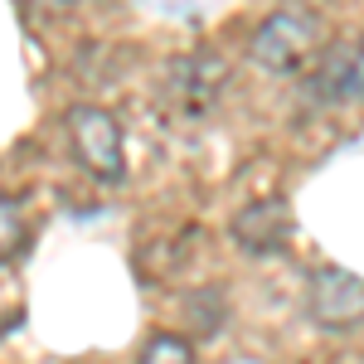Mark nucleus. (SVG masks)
Listing matches in <instances>:
<instances>
[{
  "label": "nucleus",
  "instance_id": "1",
  "mask_svg": "<svg viewBox=\"0 0 364 364\" xmlns=\"http://www.w3.org/2000/svg\"><path fill=\"white\" fill-rule=\"evenodd\" d=\"M321 44H326V20L311 5H277L262 25L252 29L248 49L257 58V68H267L272 78H291V73L311 68Z\"/></svg>",
  "mask_w": 364,
  "mask_h": 364
},
{
  "label": "nucleus",
  "instance_id": "2",
  "mask_svg": "<svg viewBox=\"0 0 364 364\" xmlns=\"http://www.w3.org/2000/svg\"><path fill=\"white\" fill-rule=\"evenodd\" d=\"M63 132H68V146L78 156V166L102 180V185H122L127 180V151H122V127L107 107H92V102H78L73 112L63 117Z\"/></svg>",
  "mask_w": 364,
  "mask_h": 364
},
{
  "label": "nucleus",
  "instance_id": "3",
  "mask_svg": "<svg viewBox=\"0 0 364 364\" xmlns=\"http://www.w3.org/2000/svg\"><path fill=\"white\" fill-rule=\"evenodd\" d=\"M228 83V63L209 49H195V54H180L166 73V107L175 117H204L219 92Z\"/></svg>",
  "mask_w": 364,
  "mask_h": 364
},
{
  "label": "nucleus",
  "instance_id": "4",
  "mask_svg": "<svg viewBox=\"0 0 364 364\" xmlns=\"http://www.w3.org/2000/svg\"><path fill=\"white\" fill-rule=\"evenodd\" d=\"M306 316L321 331H355L364 326V282L336 262H321L306 282Z\"/></svg>",
  "mask_w": 364,
  "mask_h": 364
},
{
  "label": "nucleus",
  "instance_id": "5",
  "mask_svg": "<svg viewBox=\"0 0 364 364\" xmlns=\"http://www.w3.org/2000/svg\"><path fill=\"white\" fill-rule=\"evenodd\" d=\"M291 233H296V224H291V209L282 199H257L233 219V243L243 252H252V257L282 252L291 243Z\"/></svg>",
  "mask_w": 364,
  "mask_h": 364
},
{
  "label": "nucleus",
  "instance_id": "6",
  "mask_svg": "<svg viewBox=\"0 0 364 364\" xmlns=\"http://www.w3.org/2000/svg\"><path fill=\"white\" fill-rule=\"evenodd\" d=\"M350 73H355V49H331L316 68H306V97L316 107H340L350 102Z\"/></svg>",
  "mask_w": 364,
  "mask_h": 364
},
{
  "label": "nucleus",
  "instance_id": "7",
  "mask_svg": "<svg viewBox=\"0 0 364 364\" xmlns=\"http://www.w3.org/2000/svg\"><path fill=\"white\" fill-rule=\"evenodd\" d=\"M25 248H29V219H25V209H20L15 199L0 195V267H5V262H15Z\"/></svg>",
  "mask_w": 364,
  "mask_h": 364
},
{
  "label": "nucleus",
  "instance_id": "8",
  "mask_svg": "<svg viewBox=\"0 0 364 364\" xmlns=\"http://www.w3.org/2000/svg\"><path fill=\"white\" fill-rule=\"evenodd\" d=\"M136 364H199V360H195V345H190L185 336L161 331V336L146 340V350L136 355Z\"/></svg>",
  "mask_w": 364,
  "mask_h": 364
},
{
  "label": "nucleus",
  "instance_id": "9",
  "mask_svg": "<svg viewBox=\"0 0 364 364\" xmlns=\"http://www.w3.org/2000/svg\"><path fill=\"white\" fill-rule=\"evenodd\" d=\"M350 97H355V102H364V39H360V49H355V73H350Z\"/></svg>",
  "mask_w": 364,
  "mask_h": 364
},
{
  "label": "nucleus",
  "instance_id": "10",
  "mask_svg": "<svg viewBox=\"0 0 364 364\" xmlns=\"http://www.w3.org/2000/svg\"><path fill=\"white\" fill-rule=\"evenodd\" d=\"M49 5H73V0H49Z\"/></svg>",
  "mask_w": 364,
  "mask_h": 364
}]
</instances>
